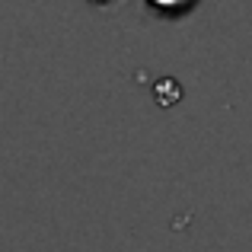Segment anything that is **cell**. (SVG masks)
<instances>
[{
	"mask_svg": "<svg viewBox=\"0 0 252 252\" xmlns=\"http://www.w3.org/2000/svg\"><path fill=\"white\" fill-rule=\"evenodd\" d=\"M90 3H105V0H90Z\"/></svg>",
	"mask_w": 252,
	"mask_h": 252,
	"instance_id": "obj_1",
	"label": "cell"
}]
</instances>
